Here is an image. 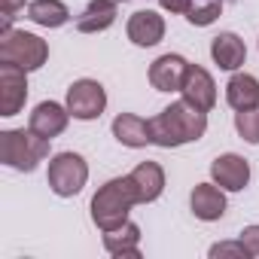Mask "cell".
<instances>
[{
  "label": "cell",
  "mask_w": 259,
  "mask_h": 259,
  "mask_svg": "<svg viewBox=\"0 0 259 259\" xmlns=\"http://www.w3.org/2000/svg\"><path fill=\"white\" fill-rule=\"evenodd\" d=\"M204 132H207V113L198 110L195 104H189L186 98L174 101L171 107H165L159 116L150 119V141L165 150L192 144Z\"/></svg>",
  "instance_id": "1"
},
{
  "label": "cell",
  "mask_w": 259,
  "mask_h": 259,
  "mask_svg": "<svg viewBox=\"0 0 259 259\" xmlns=\"http://www.w3.org/2000/svg\"><path fill=\"white\" fill-rule=\"evenodd\" d=\"M135 204H141V198H138V189H135L132 177L107 180L92 198V220L101 232H110V229H116L128 220V210Z\"/></svg>",
  "instance_id": "2"
},
{
  "label": "cell",
  "mask_w": 259,
  "mask_h": 259,
  "mask_svg": "<svg viewBox=\"0 0 259 259\" xmlns=\"http://www.w3.org/2000/svg\"><path fill=\"white\" fill-rule=\"evenodd\" d=\"M46 156H49V138H40L31 128L28 132L10 128V132L0 135V159L16 171H34L37 162H43Z\"/></svg>",
  "instance_id": "3"
},
{
  "label": "cell",
  "mask_w": 259,
  "mask_h": 259,
  "mask_svg": "<svg viewBox=\"0 0 259 259\" xmlns=\"http://www.w3.org/2000/svg\"><path fill=\"white\" fill-rule=\"evenodd\" d=\"M46 58H49V46L37 34L10 28V31H4V37H0V61L16 64L22 70H37V67L46 64Z\"/></svg>",
  "instance_id": "4"
},
{
  "label": "cell",
  "mask_w": 259,
  "mask_h": 259,
  "mask_svg": "<svg viewBox=\"0 0 259 259\" xmlns=\"http://www.w3.org/2000/svg\"><path fill=\"white\" fill-rule=\"evenodd\" d=\"M49 186H52V192L55 195H61V198H70V195H76L82 186H85V180H89V165H85V159L82 156H76V153H58L52 162H49Z\"/></svg>",
  "instance_id": "5"
},
{
  "label": "cell",
  "mask_w": 259,
  "mask_h": 259,
  "mask_svg": "<svg viewBox=\"0 0 259 259\" xmlns=\"http://www.w3.org/2000/svg\"><path fill=\"white\" fill-rule=\"evenodd\" d=\"M107 107V92L98 79H76L70 89H67V110L73 119H98Z\"/></svg>",
  "instance_id": "6"
},
{
  "label": "cell",
  "mask_w": 259,
  "mask_h": 259,
  "mask_svg": "<svg viewBox=\"0 0 259 259\" xmlns=\"http://www.w3.org/2000/svg\"><path fill=\"white\" fill-rule=\"evenodd\" d=\"M28 70L0 61V116H16L28 98Z\"/></svg>",
  "instance_id": "7"
},
{
  "label": "cell",
  "mask_w": 259,
  "mask_h": 259,
  "mask_svg": "<svg viewBox=\"0 0 259 259\" xmlns=\"http://www.w3.org/2000/svg\"><path fill=\"white\" fill-rule=\"evenodd\" d=\"M180 92H183V98L189 101V104H195L198 110H213V104H217V85H213V76L204 70V67H198V64H189L186 67V76H183V85H180Z\"/></svg>",
  "instance_id": "8"
},
{
  "label": "cell",
  "mask_w": 259,
  "mask_h": 259,
  "mask_svg": "<svg viewBox=\"0 0 259 259\" xmlns=\"http://www.w3.org/2000/svg\"><path fill=\"white\" fill-rule=\"evenodd\" d=\"M210 177H213L217 186H223L229 192H241L247 186V180H250V165H247V159H241L235 153H226V156L213 159Z\"/></svg>",
  "instance_id": "9"
},
{
  "label": "cell",
  "mask_w": 259,
  "mask_h": 259,
  "mask_svg": "<svg viewBox=\"0 0 259 259\" xmlns=\"http://www.w3.org/2000/svg\"><path fill=\"white\" fill-rule=\"evenodd\" d=\"M186 67H189V61L183 58V55H162V58H156L153 61V67H150V82H153V89H159V92H180V85H183V76H186Z\"/></svg>",
  "instance_id": "10"
},
{
  "label": "cell",
  "mask_w": 259,
  "mask_h": 259,
  "mask_svg": "<svg viewBox=\"0 0 259 259\" xmlns=\"http://www.w3.org/2000/svg\"><path fill=\"white\" fill-rule=\"evenodd\" d=\"M67 119H70V110L67 107H61V104H55V101H43V104H37L34 107V113H31V132H37L40 138H58L64 128H67Z\"/></svg>",
  "instance_id": "11"
},
{
  "label": "cell",
  "mask_w": 259,
  "mask_h": 259,
  "mask_svg": "<svg viewBox=\"0 0 259 259\" xmlns=\"http://www.w3.org/2000/svg\"><path fill=\"white\" fill-rule=\"evenodd\" d=\"M165 37V19L153 10H141L128 19V40L135 46H156Z\"/></svg>",
  "instance_id": "12"
},
{
  "label": "cell",
  "mask_w": 259,
  "mask_h": 259,
  "mask_svg": "<svg viewBox=\"0 0 259 259\" xmlns=\"http://www.w3.org/2000/svg\"><path fill=\"white\" fill-rule=\"evenodd\" d=\"M128 177H132V183H135V189H138L141 204L156 201V198L162 195V189H165V171H162V165H156V162H141Z\"/></svg>",
  "instance_id": "13"
},
{
  "label": "cell",
  "mask_w": 259,
  "mask_h": 259,
  "mask_svg": "<svg viewBox=\"0 0 259 259\" xmlns=\"http://www.w3.org/2000/svg\"><path fill=\"white\" fill-rule=\"evenodd\" d=\"M189 204H192V213L198 220H204V223H213V220H220L226 213V195L213 183H198L192 189Z\"/></svg>",
  "instance_id": "14"
},
{
  "label": "cell",
  "mask_w": 259,
  "mask_h": 259,
  "mask_svg": "<svg viewBox=\"0 0 259 259\" xmlns=\"http://www.w3.org/2000/svg\"><path fill=\"white\" fill-rule=\"evenodd\" d=\"M113 138L125 147H147L150 141V122L135 113H119L113 119Z\"/></svg>",
  "instance_id": "15"
},
{
  "label": "cell",
  "mask_w": 259,
  "mask_h": 259,
  "mask_svg": "<svg viewBox=\"0 0 259 259\" xmlns=\"http://www.w3.org/2000/svg\"><path fill=\"white\" fill-rule=\"evenodd\" d=\"M138 244H141V226L128 223V220L122 226L104 232V247L113 256H132V259H138L141 256V247Z\"/></svg>",
  "instance_id": "16"
},
{
  "label": "cell",
  "mask_w": 259,
  "mask_h": 259,
  "mask_svg": "<svg viewBox=\"0 0 259 259\" xmlns=\"http://www.w3.org/2000/svg\"><path fill=\"white\" fill-rule=\"evenodd\" d=\"M116 0H92V4L79 13L76 19V31L79 34H98V31H107L113 22H116Z\"/></svg>",
  "instance_id": "17"
},
{
  "label": "cell",
  "mask_w": 259,
  "mask_h": 259,
  "mask_svg": "<svg viewBox=\"0 0 259 259\" xmlns=\"http://www.w3.org/2000/svg\"><path fill=\"white\" fill-rule=\"evenodd\" d=\"M226 101L232 110H256L259 107V79L250 73H235L226 85Z\"/></svg>",
  "instance_id": "18"
},
{
  "label": "cell",
  "mask_w": 259,
  "mask_h": 259,
  "mask_svg": "<svg viewBox=\"0 0 259 259\" xmlns=\"http://www.w3.org/2000/svg\"><path fill=\"white\" fill-rule=\"evenodd\" d=\"M210 55H213V61L223 70H238L244 64V58H247V49H244V43L235 34H220L210 43Z\"/></svg>",
  "instance_id": "19"
},
{
  "label": "cell",
  "mask_w": 259,
  "mask_h": 259,
  "mask_svg": "<svg viewBox=\"0 0 259 259\" xmlns=\"http://www.w3.org/2000/svg\"><path fill=\"white\" fill-rule=\"evenodd\" d=\"M28 19L40 28H61L70 19V10L61 0H34L28 4Z\"/></svg>",
  "instance_id": "20"
},
{
  "label": "cell",
  "mask_w": 259,
  "mask_h": 259,
  "mask_svg": "<svg viewBox=\"0 0 259 259\" xmlns=\"http://www.w3.org/2000/svg\"><path fill=\"white\" fill-rule=\"evenodd\" d=\"M223 13V0H192V7L186 13L189 25H198V28H207L217 22V16Z\"/></svg>",
  "instance_id": "21"
},
{
  "label": "cell",
  "mask_w": 259,
  "mask_h": 259,
  "mask_svg": "<svg viewBox=\"0 0 259 259\" xmlns=\"http://www.w3.org/2000/svg\"><path fill=\"white\" fill-rule=\"evenodd\" d=\"M235 128L247 144H259V107L256 110H238L235 113Z\"/></svg>",
  "instance_id": "22"
},
{
  "label": "cell",
  "mask_w": 259,
  "mask_h": 259,
  "mask_svg": "<svg viewBox=\"0 0 259 259\" xmlns=\"http://www.w3.org/2000/svg\"><path fill=\"white\" fill-rule=\"evenodd\" d=\"M210 256H241V259H247L250 250L244 247V241H220V244L210 247Z\"/></svg>",
  "instance_id": "23"
},
{
  "label": "cell",
  "mask_w": 259,
  "mask_h": 259,
  "mask_svg": "<svg viewBox=\"0 0 259 259\" xmlns=\"http://www.w3.org/2000/svg\"><path fill=\"white\" fill-rule=\"evenodd\" d=\"M25 7V0H0V13H4V31H10L13 28V19H16V13Z\"/></svg>",
  "instance_id": "24"
},
{
  "label": "cell",
  "mask_w": 259,
  "mask_h": 259,
  "mask_svg": "<svg viewBox=\"0 0 259 259\" xmlns=\"http://www.w3.org/2000/svg\"><path fill=\"white\" fill-rule=\"evenodd\" d=\"M241 241H244V247L250 250V256H259V226H247V229L241 232Z\"/></svg>",
  "instance_id": "25"
},
{
  "label": "cell",
  "mask_w": 259,
  "mask_h": 259,
  "mask_svg": "<svg viewBox=\"0 0 259 259\" xmlns=\"http://www.w3.org/2000/svg\"><path fill=\"white\" fill-rule=\"evenodd\" d=\"M159 4H162V10H168V13H189L192 0H159Z\"/></svg>",
  "instance_id": "26"
}]
</instances>
